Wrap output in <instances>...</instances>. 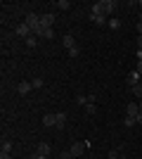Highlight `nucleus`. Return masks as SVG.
I'll list each match as a JSON object with an SVG mask.
<instances>
[{"label":"nucleus","mask_w":142,"mask_h":159,"mask_svg":"<svg viewBox=\"0 0 142 159\" xmlns=\"http://www.w3.org/2000/svg\"><path fill=\"white\" fill-rule=\"evenodd\" d=\"M0 152H12V143L10 140H2V150Z\"/></svg>","instance_id":"obj_16"},{"label":"nucleus","mask_w":142,"mask_h":159,"mask_svg":"<svg viewBox=\"0 0 142 159\" xmlns=\"http://www.w3.org/2000/svg\"><path fill=\"white\" fill-rule=\"evenodd\" d=\"M137 60H142V50H137Z\"/></svg>","instance_id":"obj_27"},{"label":"nucleus","mask_w":142,"mask_h":159,"mask_svg":"<svg viewBox=\"0 0 142 159\" xmlns=\"http://www.w3.org/2000/svg\"><path fill=\"white\" fill-rule=\"evenodd\" d=\"M54 116H57V128H64V126H67V114H64V112H57Z\"/></svg>","instance_id":"obj_9"},{"label":"nucleus","mask_w":142,"mask_h":159,"mask_svg":"<svg viewBox=\"0 0 142 159\" xmlns=\"http://www.w3.org/2000/svg\"><path fill=\"white\" fill-rule=\"evenodd\" d=\"M24 43H26V48H36V45H38V38H36V36H28Z\"/></svg>","instance_id":"obj_14"},{"label":"nucleus","mask_w":142,"mask_h":159,"mask_svg":"<svg viewBox=\"0 0 142 159\" xmlns=\"http://www.w3.org/2000/svg\"><path fill=\"white\" fill-rule=\"evenodd\" d=\"M0 159H12V154L10 152H0Z\"/></svg>","instance_id":"obj_22"},{"label":"nucleus","mask_w":142,"mask_h":159,"mask_svg":"<svg viewBox=\"0 0 142 159\" xmlns=\"http://www.w3.org/2000/svg\"><path fill=\"white\" fill-rule=\"evenodd\" d=\"M31 159H47V157H45V154H38V152H36V154H33Z\"/></svg>","instance_id":"obj_23"},{"label":"nucleus","mask_w":142,"mask_h":159,"mask_svg":"<svg viewBox=\"0 0 142 159\" xmlns=\"http://www.w3.org/2000/svg\"><path fill=\"white\" fill-rule=\"evenodd\" d=\"M85 112H88V114H95V112H97V107H95V102H88V105H85Z\"/></svg>","instance_id":"obj_18"},{"label":"nucleus","mask_w":142,"mask_h":159,"mask_svg":"<svg viewBox=\"0 0 142 159\" xmlns=\"http://www.w3.org/2000/svg\"><path fill=\"white\" fill-rule=\"evenodd\" d=\"M126 114H128V116H135V119H137V114H140V102H130V105L126 107Z\"/></svg>","instance_id":"obj_4"},{"label":"nucleus","mask_w":142,"mask_h":159,"mask_svg":"<svg viewBox=\"0 0 142 159\" xmlns=\"http://www.w3.org/2000/svg\"><path fill=\"white\" fill-rule=\"evenodd\" d=\"M135 69H137V71L142 74V60H137V66H135Z\"/></svg>","instance_id":"obj_25"},{"label":"nucleus","mask_w":142,"mask_h":159,"mask_svg":"<svg viewBox=\"0 0 142 159\" xmlns=\"http://www.w3.org/2000/svg\"><path fill=\"white\" fill-rule=\"evenodd\" d=\"M109 29H114V31H116V29H121V21H118V19H109Z\"/></svg>","instance_id":"obj_17"},{"label":"nucleus","mask_w":142,"mask_h":159,"mask_svg":"<svg viewBox=\"0 0 142 159\" xmlns=\"http://www.w3.org/2000/svg\"><path fill=\"white\" fill-rule=\"evenodd\" d=\"M140 21H142V12H140Z\"/></svg>","instance_id":"obj_30"},{"label":"nucleus","mask_w":142,"mask_h":159,"mask_svg":"<svg viewBox=\"0 0 142 159\" xmlns=\"http://www.w3.org/2000/svg\"><path fill=\"white\" fill-rule=\"evenodd\" d=\"M17 90H19V95H26V93H31V90H33V86L24 81V83H19V86H17Z\"/></svg>","instance_id":"obj_8"},{"label":"nucleus","mask_w":142,"mask_h":159,"mask_svg":"<svg viewBox=\"0 0 142 159\" xmlns=\"http://www.w3.org/2000/svg\"><path fill=\"white\" fill-rule=\"evenodd\" d=\"M90 21H95V24H104V21H107V17H104V14H90Z\"/></svg>","instance_id":"obj_11"},{"label":"nucleus","mask_w":142,"mask_h":159,"mask_svg":"<svg viewBox=\"0 0 142 159\" xmlns=\"http://www.w3.org/2000/svg\"><path fill=\"white\" fill-rule=\"evenodd\" d=\"M31 86H33V88H43V79H33V81H31Z\"/></svg>","instance_id":"obj_19"},{"label":"nucleus","mask_w":142,"mask_h":159,"mask_svg":"<svg viewBox=\"0 0 142 159\" xmlns=\"http://www.w3.org/2000/svg\"><path fill=\"white\" fill-rule=\"evenodd\" d=\"M140 76H142V74L137 71V69H133V71L128 74V83H130V86H135V83H140Z\"/></svg>","instance_id":"obj_7"},{"label":"nucleus","mask_w":142,"mask_h":159,"mask_svg":"<svg viewBox=\"0 0 142 159\" xmlns=\"http://www.w3.org/2000/svg\"><path fill=\"white\" fill-rule=\"evenodd\" d=\"M62 45L67 48V50H74V48H76V38L71 36V33H67V36L62 38Z\"/></svg>","instance_id":"obj_3"},{"label":"nucleus","mask_w":142,"mask_h":159,"mask_svg":"<svg viewBox=\"0 0 142 159\" xmlns=\"http://www.w3.org/2000/svg\"><path fill=\"white\" fill-rule=\"evenodd\" d=\"M137 124H140V126H142V112L137 114Z\"/></svg>","instance_id":"obj_26"},{"label":"nucleus","mask_w":142,"mask_h":159,"mask_svg":"<svg viewBox=\"0 0 142 159\" xmlns=\"http://www.w3.org/2000/svg\"><path fill=\"white\" fill-rule=\"evenodd\" d=\"M130 90H133V95H135V98H140V100H142V83H135V86H130Z\"/></svg>","instance_id":"obj_12"},{"label":"nucleus","mask_w":142,"mask_h":159,"mask_svg":"<svg viewBox=\"0 0 142 159\" xmlns=\"http://www.w3.org/2000/svg\"><path fill=\"white\" fill-rule=\"evenodd\" d=\"M83 150H85V145H83V143H74L69 152L74 154V159H78V157H81V154H83Z\"/></svg>","instance_id":"obj_5"},{"label":"nucleus","mask_w":142,"mask_h":159,"mask_svg":"<svg viewBox=\"0 0 142 159\" xmlns=\"http://www.w3.org/2000/svg\"><path fill=\"white\" fill-rule=\"evenodd\" d=\"M140 112H142V100H140Z\"/></svg>","instance_id":"obj_29"},{"label":"nucleus","mask_w":142,"mask_h":159,"mask_svg":"<svg viewBox=\"0 0 142 159\" xmlns=\"http://www.w3.org/2000/svg\"><path fill=\"white\" fill-rule=\"evenodd\" d=\"M137 7H140V12H142V0H140V2H137Z\"/></svg>","instance_id":"obj_28"},{"label":"nucleus","mask_w":142,"mask_h":159,"mask_svg":"<svg viewBox=\"0 0 142 159\" xmlns=\"http://www.w3.org/2000/svg\"><path fill=\"white\" fill-rule=\"evenodd\" d=\"M43 126H57V116H54V114H45V116H43Z\"/></svg>","instance_id":"obj_6"},{"label":"nucleus","mask_w":142,"mask_h":159,"mask_svg":"<svg viewBox=\"0 0 142 159\" xmlns=\"http://www.w3.org/2000/svg\"><path fill=\"white\" fill-rule=\"evenodd\" d=\"M50 150H52V147H50V143H41V145H38V154H50Z\"/></svg>","instance_id":"obj_10"},{"label":"nucleus","mask_w":142,"mask_h":159,"mask_svg":"<svg viewBox=\"0 0 142 159\" xmlns=\"http://www.w3.org/2000/svg\"><path fill=\"white\" fill-rule=\"evenodd\" d=\"M135 124H137V119H135V116H128V114H126V119H123V126H135Z\"/></svg>","instance_id":"obj_13"},{"label":"nucleus","mask_w":142,"mask_h":159,"mask_svg":"<svg viewBox=\"0 0 142 159\" xmlns=\"http://www.w3.org/2000/svg\"><path fill=\"white\" fill-rule=\"evenodd\" d=\"M76 102H78V105H88V98H83V95H78V98H76Z\"/></svg>","instance_id":"obj_20"},{"label":"nucleus","mask_w":142,"mask_h":159,"mask_svg":"<svg viewBox=\"0 0 142 159\" xmlns=\"http://www.w3.org/2000/svg\"><path fill=\"white\" fill-rule=\"evenodd\" d=\"M54 24V14H41V26L43 29H52Z\"/></svg>","instance_id":"obj_2"},{"label":"nucleus","mask_w":142,"mask_h":159,"mask_svg":"<svg viewBox=\"0 0 142 159\" xmlns=\"http://www.w3.org/2000/svg\"><path fill=\"white\" fill-rule=\"evenodd\" d=\"M137 50H142V36H137Z\"/></svg>","instance_id":"obj_24"},{"label":"nucleus","mask_w":142,"mask_h":159,"mask_svg":"<svg viewBox=\"0 0 142 159\" xmlns=\"http://www.w3.org/2000/svg\"><path fill=\"white\" fill-rule=\"evenodd\" d=\"M118 157H121V154L116 152V150H111V152H109V159H118Z\"/></svg>","instance_id":"obj_21"},{"label":"nucleus","mask_w":142,"mask_h":159,"mask_svg":"<svg viewBox=\"0 0 142 159\" xmlns=\"http://www.w3.org/2000/svg\"><path fill=\"white\" fill-rule=\"evenodd\" d=\"M24 24H28L31 29H38V26H41V14L28 12V14H26V19H24Z\"/></svg>","instance_id":"obj_1"},{"label":"nucleus","mask_w":142,"mask_h":159,"mask_svg":"<svg viewBox=\"0 0 142 159\" xmlns=\"http://www.w3.org/2000/svg\"><path fill=\"white\" fill-rule=\"evenodd\" d=\"M57 7L59 10H71V2L69 0H57Z\"/></svg>","instance_id":"obj_15"}]
</instances>
